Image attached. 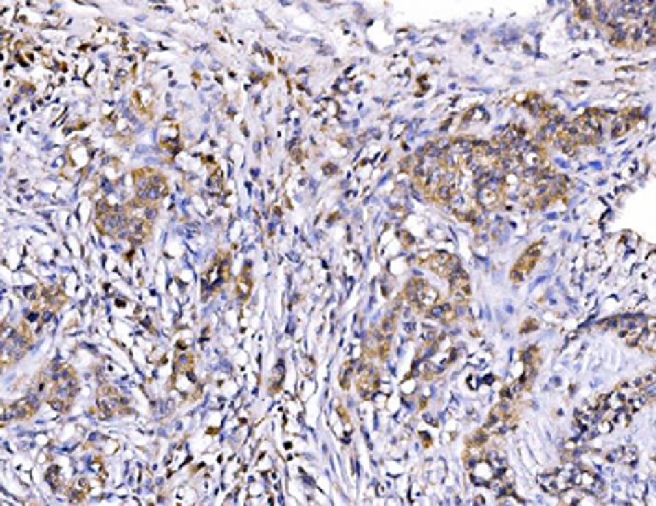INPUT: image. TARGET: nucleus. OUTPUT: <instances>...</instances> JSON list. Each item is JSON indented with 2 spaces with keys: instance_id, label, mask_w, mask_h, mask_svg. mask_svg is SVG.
Masks as SVG:
<instances>
[{
  "instance_id": "f257e3e1",
  "label": "nucleus",
  "mask_w": 656,
  "mask_h": 506,
  "mask_svg": "<svg viewBox=\"0 0 656 506\" xmlns=\"http://www.w3.org/2000/svg\"><path fill=\"white\" fill-rule=\"evenodd\" d=\"M49 377H51V386H49L47 396H45L47 402L56 410H68L69 404L74 402L77 388H79L76 371L68 366H62L55 373H49Z\"/></svg>"
},
{
  "instance_id": "f03ea898",
  "label": "nucleus",
  "mask_w": 656,
  "mask_h": 506,
  "mask_svg": "<svg viewBox=\"0 0 656 506\" xmlns=\"http://www.w3.org/2000/svg\"><path fill=\"white\" fill-rule=\"evenodd\" d=\"M133 186H135L137 197L146 203H157L169 193L167 180L156 169H139L133 173Z\"/></svg>"
},
{
  "instance_id": "7ed1b4c3",
  "label": "nucleus",
  "mask_w": 656,
  "mask_h": 506,
  "mask_svg": "<svg viewBox=\"0 0 656 506\" xmlns=\"http://www.w3.org/2000/svg\"><path fill=\"white\" fill-rule=\"evenodd\" d=\"M405 298L418 314H428L431 308H435L441 302V294L435 287L424 280H413L404 291Z\"/></svg>"
},
{
  "instance_id": "20e7f679",
  "label": "nucleus",
  "mask_w": 656,
  "mask_h": 506,
  "mask_svg": "<svg viewBox=\"0 0 656 506\" xmlns=\"http://www.w3.org/2000/svg\"><path fill=\"white\" fill-rule=\"evenodd\" d=\"M126 223H128V218H126L122 208L118 210V208H113V206H111L107 212L102 214V216H96L98 229H100L103 234H109V236H120V234H124Z\"/></svg>"
},
{
  "instance_id": "39448f33",
  "label": "nucleus",
  "mask_w": 656,
  "mask_h": 506,
  "mask_svg": "<svg viewBox=\"0 0 656 506\" xmlns=\"http://www.w3.org/2000/svg\"><path fill=\"white\" fill-rule=\"evenodd\" d=\"M505 199V184L503 178H493L492 182L479 188L477 192V205L482 208H497Z\"/></svg>"
},
{
  "instance_id": "423d86ee",
  "label": "nucleus",
  "mask_w": 656,
  "mask_h": 506,
  "mask_svg": "<svg viewBox=\"0 0 656 506\" xmlns=\"http://www.w3.org/2000/svg\"><path fill=\"white\" fill-rule=\"evenodd\" d=\"M426 265L430 267V270H433L441 278H446V280H450L452 276L459 270L458 257H454L452 253L446 252H437L430 255Z\"/></svg>"
},
{
  "instance_id": "0eeeda50",
  "label": "nucleus",
  "mask_w": 656,
  "mask_h": 506,
  "mask_svg": "<svg viewBox=\"0 0 656 506\" xmlns=\"http://www.w3.org/2000/svg\"><path fill=\"white\" fill-rule=\"evenodd\" d=\"M124 405H126V402H124L122 396L118 394V390L115 386H102L100 392H98V407L102 410L103 418L115 417Z\"/></svg>"
},
{
  "instance_id": "6e6552de",
  "label": "nucleus",
  "mask_w": 656,
  "mask_h": 506,
  "mask_svg": "<svg viewBox=\"0 0 656 506\" xmlns=\"http://www.w3.org/2000/svg\"><path fill=\"white\" fill-rule=\"evenodd\" d=\"M28 347L30 345H27L21 340L17 330L12 332L10 338H4V343H2V368H10L12 364L17 362L21 356L27 353Z\"/></svg>"
},
{
  "instance_id": "1a4fd4ad",
  "label": "nucleus",
  "mask_w": 656,
  "mask_h": 506,
  "mask_svg": "<svg viewBox=\"0 0 656 506\" xmlns=\"http://www.w3.org/2000/svg\"><path fill=\"white\" fill-rule=\"evenodd\" d=\"M540 253H542L540 244H533V246L529 248V250L521 255L520 261L516 263V267H514L510 278H512L514 281L523 280L527 274L536 267V263H538V259H540Z\"/></svg>"
},
{
  "instance_id": "9d476101",
  "label": "nucleus",
  "mask_w": 656,
  "mask_h": 506,
  "mask_svg": "<svg viewBox=\"0 0 656 506\" xmlns=\"http://www.w3.org/2000/svg\"><path fill=\"white\" fill-rule=\"evenodd\" d=\"M126 218L133 219H146V221H154L157 218V206L156 203H146L143 199L135 197L130 203H126L122 206Z\"/></svg>"
},
{
  "instance_id": "9b49d317",
  "label": "nucleus",
  "mask_w": 656,
  "mask_h": 506,
  "mask_svg": "<svg viewBox=\"0 0 656 506\" xmlns=\"http://www.w3.org/2000/svg\"><path fill=\"white\" fill-rule=\"evenodd\" d=\"M450 294L456 306H465L471 298V281L461 268L450 278Z\"/></svg>"
},
{
  "instance_id": "f8f14e48",
  "label": "nucleus",
  "mask_w": 656,
  "mask_h": 506,
  "mask_svg": "<svg viewBox=\"0 0 656 506\" xmlns=\"http://www.w3.org/2000/svg\"><path fill=\"white\" fill-rule=\"evenodd\" d=\"M152 234V221H146V219H133L128 218V223H126V229H124V234L128 240L131 242H135V244H143L146 240L151 239Z\"/></svg>"
},
{
  "instance_id": "ddd939ff",
  "label": "nucleus",
  "mask_w": 656,
  "mask_h": 506,
  "mask_svg": "<svg viewBox=\"0 0 656 506\" xmlns=\"http://www.w3.org/2000/svg\"><path fill=\"white\" fill-rule=\"evenodd\" d=\"M38 409V399L34 397H25V399H19V402H15L10 407L4 405V424H6L8 418H15V420H25V418H30Z\"/></svg>"
},
{
  "instance_id": "4468645a",
  "label": "nucleus",
  "mask_w": 656,
  "mask_h": 506,
  "mask_svg": "<svg viewBox=\"0 0 656 506\" xmlns=\"http://www.w3.org/2000/svg\"><path fill=\"white\" fill-rule=\"evenodd\" d=\"M356 384H358V392H360V396L364 399H371L373 394H375V390L379 388V373H377L375 368H364L360 373H358V379H356Z\"/></svg>"
},
{
  "instance_id": "2eb2a0df",
  "label": "nucleus",
  "mask_w": 656,
  "mask_h": 506,
  "mask_svg": "<svg viewBox=\"0 0 656 506\" xmlns=\"http://www.w3.org/2000/svg\"><path fill=\"white\" fill-rule=\"evenodd\" d=\"M639 118H642L639 109H626L619 113L615 120H613V126H611V135L621 137L624 133H628Z\"/></svg>"
},
{
  "instance_id": "dca6fc26",
  "label": "nucleus",
  "mask_w": 656,
  "mask_h": 506,
  "mask_svg": "<svg viewBox=\"0 0 656 506\" xmlns=\"http://www.w3.org/2000/svg\"><path fill=\"white\" fill-rule=\"evenodd\" d=\"M131 102L135 105V109L139 115L143 117H152L154 113V94L149 89H139L133 92Z\"/></svg>"
},
{
  "instance_id": "f3484780",
  "label": "nucleus",
  "mask_w": 656,
  "mask_h": 506,
  "mask_svg": "<svg viewBox=\"0 0 656 506\" xmlns=\"http://www.w3.org/2000/svg\"><path fill=\"white\" fill-rule=\"evenodd\" d=\"M253 289V281L252 278L248 276V272H244L237 281V294H239L240 300H248L250 298V294H252Z\"/></svg>"
},
{
  "instance_id": "a211bd4d",
  "label": "nucleus",
  "mask_w": 656,
  "mask_h": 506,
  "mask_svg": "<svg viewBox=\"0 0 656 506\" xmlns=\"http://www.w3.org/2000/svg\"><path fill=\"white\" fill-rule=\"evenodd\" d=\"M394 330H396V317H394V315H390V317H386V319H384L383 324H381V329L377 330V332H379V336H381V338H386V340H390V338H392V334H394Z\"/></svg>"
},
{
  "instance_id": "6ab92c4d",
  "label": "nucleus",
  "mask_w": 656,
  "mask_h": 506,
  "mask_svg": "<svg viewBox=\"0 0 656 506\" xmlns=\"http://www.w3.org/2000/svg\"><path fill=\"white\" fill-rule=\"evenodd\" d=\"M351 377H353V362H347L342 370V377H340L343 390H349V386H351Z\"/></svg>"
},
{
  "instance_id": "aec40b11",
  "label": "nucleus",
  "mask_w": 656,
  "mask_h": 506,
  "mask_svg": "<svg viewBox=\"0 0 656 506\" xmlns=\"http://www.w3.org/2000/svg\"><path fill=\"white\" fill-rule=\"evenodd\" d=\"M219 178H221V171H219V169H216V171H214L212 175H210V180H208V186H212V188H216V186L221 184V180H219Z\"/></svg>"
},
{
  "instance_id": "412c9836",
  "label": "nucleus",
  "mask_w": 656,
  "mask_h": 506,
  "mask_svg": "<svg viewBox=\"0 0 656 506\" xmlns=\"http://www.w3.org/2000/svg\"><path fill=\"white\" fill-rule=\"evenodd\" d=\"M529 327H538V322L534 321V319H529V321H527L525 324L521 327V332H531V329H529Z\"/></svg>"
}]
</instances>
